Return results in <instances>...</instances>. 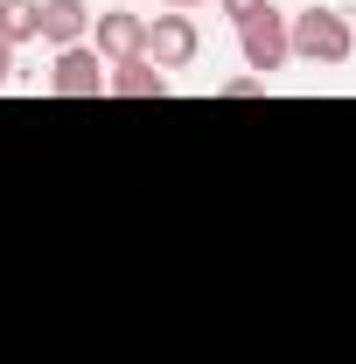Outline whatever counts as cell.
Wrapping results in <instances>:
<instances>
[{
    "label": "cell",
    "instance_id": "6",
    "mask_svg": "<svg viewBox=\"0 0 356 364\" xmlns=\"http://www.w3.org/2000/svg\"><path fill=\"white\" fill-rule=\"evenodd\" d=\"M43 43L49 49L91 43V7H84V0H43Z\"/></svg>",
    "mask_w": 356,
    "mask_h": 364
},
{
    "label": "cell",
    "instance_id": "10",
    "mask_svg": "<svg viewBox=\"0 0 356 364\" xmlns=\"http://www.w3.org/2000/svg\"><path fill=\"white\" fill-rule=\"evenodd\" d=\"M223 14H230V21H252V14H259V7H272V0H217Z\"/></svg>",
    "mask_w": 356,
    "mask_h": 364
},
{
    "label": "cell",
    "instance_id": "4",
    "mask_svg": "<svg viewBox=\"0 0 356 364\" xmlns=\"http://www.w3.org/2000/svg\"><path fill=\"white\" fill-rule=\"evenodd\" d=\"M91 49H98L105 63H133V56H147V14H126V7L91 14Z\"/></svg>",
    "mask_w": 356,
    "mask_h": 364
},
{
    "label": "cell",
    "instance_id": "7",
    "mask_svg": "<svg viewBox=\"0 0 356 364\" xmlns=\"http://www.w3.org/2000/svg\"><path fill=\"white\" fill-rule=\"evenodd\" d=\"M105 91L112 98H168V70H154L147 56H133V63H112L105 70Z\"/></svg>",
    "mask_w": 356,
    "mask_h": 364
},
{
    "label": "cell",
    "instance_id": "2",
    "mask_svg": "<svg viewBox=\"0 0 356 364\" xmlns=\"http://www.w3.org/2000/svg\"><path fill=\"white\" fill-rule=\"evenodd\" d=\"M238 56H245L252 77L287 70V63H294V49H287V14H279V7H259L252 21H238Z\"/></svg>",
    "mask_w": 356,
    "mask_h": 364
},
{
    "label": "cell",
    "instance_id": "8",
    "mask_svg": "<svg viewBox=\"0 0 356 364\" xmlns=\"http://www.w3.org/2000/svg\"><path fill=\"white\" fill-rule=\"evenodd\" d=\"M0 43H43V0H0Z\"/></svg>",
    "mask_w": 356,
    "mask_h": 364
},
{
    "label": "cell",
    "instance_id": "1",
    "mask_svg": "<svg viewBox=\"0 0 356 364\" xmlns=\"http://www.w3.org/2000/svg\"><path fill=\"white\" fill-rule=\"evenodd\" d=\"M287 49H294V63H314V70H343L356 56V28L350 14H335V7H301V14H287Z\"/></svg>",
    "mask_w": 356,
    "mask_h": 364
},
{
    "label": "cell",
    "instance_id": "12",
    "mask_svg": "<svg viewBox=\"0 0 356 364\" xmlns=\"http://www.w3.org/2000/svg\"><path fill=\"white\" fill-rule=\"evenodd\" d=\"M161 7H182V14H189V7H203V0H161Z\"/></svg>",
    "mask_w": 356,
    "mask_h": 364
},
{
    "label": "cell",
    "instance_id": "9",
    "mask_svg": "<svg viewBox=\"0 0 356 364\" xmlns=\"http://www.w3.org/2000/svg\"><path fill=\"white\" fill-rule=\"evenodd\" d=\"M266 91V77H230V85H217V98H259Z\"/></svg>",
    "mask_w": 356,
    "mask_h": 364
},
{
    "label": "cell",
    "instance_id": "11",
    "mask_svg": "<svg viewBox=\"0 0 356 364\" xmlns=\"http://www.w3.org/2000/svg\"><path fill=\"white\" fill-rule=\"evenodd\" d=\"M7 85H14V49L0 43V91H7Z\"/></svg>",
    "mask_w": 356,
    "mask_h": 364
},
{
    "label": "cell",
    "instance_id": "5",
    "mask_svg": "<svg viewBox=\"0 0 356 364\" xmlns=\"http://www.w3.org/2000/svg\"><path fill=\"white\" fill-rule=\"evenodd\" d=\"M105 70H112V63H105V56H98L91 43H77V49H56L49 91H56V98H98V91H105Z\"/></svg>",
    "mask_w": 356,
    "mask_h": 364
},
{
    "label": "cell",
    "instance_id": "3",
    "mask_svg": "<svg viewBox=\"0 0 356 364\" xmlns=\"http://www.w3.org/2000/svg\"><path fill=\"white\" fill-rule=\"evenodd\" d=\"M196 49H203L196 14L168 7V14H154V21H147V63H154V70H189V63H196Z\"/></svg>",
    "mask_w": 356,
    "mask_h": 364
}]
</instances>
